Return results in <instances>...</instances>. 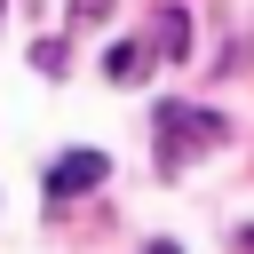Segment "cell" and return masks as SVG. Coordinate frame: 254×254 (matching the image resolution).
Returning <instances> with one entry per match:
<instances>
[{
  "label": "cell",
  "mask_w": 254,
  "mask_h": 254,
  "mask_svg": "<svg viewBox=\"0 0 254 254\" xmlns=\"http://www.w3.org/2000/svg\"><path fill=\"white\" fill-rule=\"evenodd\" d=\"M151 135H159V175H183L198 151H214L230 127H222V111H206V103H159L151 111Z\"/></svg>",
  "instance_id": "1"
},
{
  "label": "cell",
  "mask_w": 254,
  "mask_h": 254,
  "mask_svg": "<svg viewBox=\"0 0 254 254\" xmlns=\"http://www.w3.org/2000/svg\"><path fill=\"white\" fill-rule=\"evenodd\" d=\"M103 175H111V159H103V151H64V159L48 167V206H64V198H87Z\"/></svg>",
  "instance_id": "2"
},
{
  "label": "cell",
  "mask_w": 254,
  "mask_h": 254,
  "mask_svg": "<svg viewBox=\"0 0 254 254\" xmlns=\"http://www.w3.org/2000/svg\"><path fill=\"white\" fill-rule=\"evenodd\" d=\"M183 56H190V16L167 0V8L151 16V64H183Z\"/></svg>",
  "instance_id": "3"
},
{
  "label": "cell",
  "mask_w": 254,
  "mask_h": 254,
  "mask_svg": "<svg viewBox=\"0 0 254 254\" xmlns=\"http://www.w3.org/2000/svg\"><path fill=\"white\" fill-rule=\"evenodd\" d=\"M143 71H151V48H143V40H111V56H103V79H111V87H135Z\"/></svg>",
  "instance_id": "4"
},
{
  "label": "cell",
  "mask_w": 254,
  "mask_h": 254,
  "mask_svg": "<svg viewBox=\"0 0 254 254\" xmlns=\"http://www.w3.org/2000/svg\"><path fill=\"white\" fill-rule=\"evenodd\" d=\"M32 64H40L48 79H64V64H71V56H64V40H40V48H32Z\"/></svg>",
  "instance_id": "5"
},
{
  "label": "cell",
  "mask_w": 254,
  "mask_h": 254,
  "mask_svg": "<svg viewBox=\"0 0 254 254\" xmlns=\"http://www.w3.org/2000/svg\"><path fill=\"white\" fill-rule=\"evenodd\" d=\"M143 254H183V246H175V238H151V246H143Z\"/></svg>",
  "instance_id": "6"
},
{
  "label": "cell",
  "mask_w": 254,
  "mask_h": 254,
  "mask_svg": "<svg viewBox=\"0 0 254 254\" xmlns=\"http://www.w3.org/2000/svg\"><path fill=\"white\" fill-rule=\"evenodd\" d=\"M238 254H254V222H246V230H238Z\"/></svg>",
  "instance_id": "7"
}]
</instances>
